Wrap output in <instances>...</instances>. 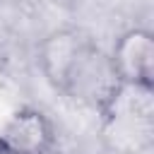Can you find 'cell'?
Returning <instances> with one entry per match:
<instances>
[{"mask_svg":"<svg viewBox=\"0 0 154 154\" xmlns=\"http://www.w3.org/2000/svg\"><path fill=\"white\" fill-rule=\"evenodd\" d=\"M154 87L125 84L118 89L113 101L99 116L103 137L113 152L137 154L149 147L154 132Z\"/></svg>","mask_w":154,"mask_h":154,"instance_id":"cell-1","label":"cell"},{"mask_svg":"<svg viewBox=\"0 0 154 154\" xmlns=\"http://www.w3.org/2000/svg\"><path fill=\"white\" fill-rule=\"evenodd\" d=\"M120 87L123 82L111 63V55L103 48H99L91 38L70 65L58 91L89 106L91 111H96V116H101Z\"/></svg>","mask_w":154,"mask_h":154,"instance_id":"cell-2","label":"cell"},{"mask_svg":"<svg viewBox=\"0 0 154 154\" xmlns=\"http://www.w3.org/2000/svg\"><path fill=\"white\" fill-rule=\"evenodd\" d=\"M55 142L51 116L36 106L17 108L0 128V154H51Z\"/></svg>","mask_w":154,"mask_h":154,"instance_id":"cell-3","label":"cell"},{"mask_svg":"<svg viewBox=\"0 0 154 154\" xmlns=\"http://www.w3.org/2000/svg\"><path fill=\"white\" fill-rule=\"evenodd\" d=\"M111 63L125 84H140V87H154V38L152 31L132 26L123 31L113 48H111Z\"/></svg>","mask_w":154,"mask_h":154,"instance_id":"cell-4","label":"cell"},{"mask_svg":"<svg viewBox=\"0 0 154 154\" xmlns=\"http://www.w3.org/2000/svg\"><path fill=\"white\" fill-rule=\"evenodd\" d=\"M89 41L91 38L84 31L72 29V26L55 29V31L46 34L36 48V60H38V67H41L46 82L53 84L55 89H60L70 65L75 63V58L82 53V48Z\"/></svg>","mask_w":154,"mask_h":154,"instance_id":"cell-5","label":"cell"}]
</instances>
